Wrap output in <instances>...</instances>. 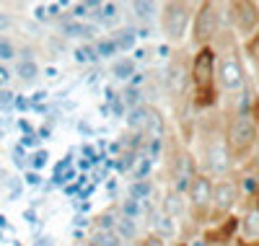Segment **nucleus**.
<instances>
[{
	"label": "nucleus",
	"instance_id": "obj_35",
	"mask_svg": "<svg viewBox=\"0 0 259 246\" xmlns=\"http://www.w3.org/2000/svg\"><path fill=\"white\" fill-rule=\"evenodd\" d=\"M0 75H6V78H8V73H6V70H3V68H0Z\"/></svg>",
	"mask_w": 259,
	"mask_h": 246
},
{
	"label": "nucleus",
	"instance_id": "obj_10",
	"mask_svg": "<svg viewBox=\"0 0 259 246\" xmlns=\"http://www.w3.org/2000/svg\"><path fill=\"white\" fill-rule=\"evenodd\" d=\"M112 70H114L117 78L124 80V78H130V75H135V62H133V60H127V57H122V60L114 62V68H112Z\"/></svg>",
	"mask_w": 259,
	"mask_h": 246
},
{
	"label": "nucleus",
	"instance_id": "obj_20",
	"mask_svg": "<svg viewBox=\"0 0 259 246\" xmlns=\"http://www.w3.org/2000/svg\"><path fill=\"white\" fill-rule=\"evenodd\" d=\"M150 192V187L145 184V182H140V184H133V189H130V194H133V199H143L145 194Z\"/></svg>",
	"mask_w": 259,
	"mask_h": 246
},
{
	"label": "nucleus",
	"instance_id": "obj_17",
	"mask_svg": "<svg viewBox=\"0 0 259 246\" xmlns=\"http://www.w3.org/2000/svg\"><path fill=\"white\" fill-rule=\"evenodd\" d=\"M133 42H135V31H133V29H124V31H119V36L114 39L117 50H127V47H133Z\"/></svg>",
	"mask_w": 259,
	"mask_h": 246
},
{
	"label": "nucleus",
	"instance_id": "obj_16",
	"mask_svg": "<svg viewBox=\"0 0 259 246\" xmlns=\"http://www.w3.org/2000/svg\"><path fill=\"white\" fill-rule=\"evenodd\" d=\"M244 231H246V236H259V213L254 210V213H249V218L244 220Z\"/></svg>",
	"mask_w": 259,
	"mask_h": 246
},
{
	"label": "nucleus",
	"instance_id": "obj_19",
	"mask_svg": "<svg viewBox=\"0 0 259 246\" xmlns=\"http://www.w3.org/2000/svg\"><path fill=\"white\" fill-rule=\"evenodd\" d=\"M16 52H13V44L8 39H0V60H11Z\"/></svg>",
	"mask_w": 259,
	"mask_h": 246
},
{
	"label": "nucleus",
	"instance_id": "obj_7",
	"mask_svg": "<svg viewBox=\"0 0 259 246\" xmlns=\"http://www.w3.org/2000/svg\"><path fill=\"white\" fill-rule=\"evenodd\" d=\"M210 166H212L215 171H226V169H228V153H226V148L218 145V143L210 148Z\"/></svg>",
	"mask_w": 259,
	"mask_h": 246
},
{
	"label": "nucleus",
	"instance_id": "obj_3",
	"mask_svg": "<svg viewBox=\"0 0 259 246\" xmlns=\"http://www.w3.org/2000/svg\"><path fill=\"white\" fill-rule=\"evenodd\" d=\"M194 83H197L200 91L210 94V86H212V52L202 50L194 60Z\"/></svg>",
	"mask_w": 259,
	"mask_h": 246
},
{
	"label": "nucleus",
	"instance_id": "obj_9",
	"mask_svg": "<svg viewBox=\"0 0 259 246\" xmlns=\"http://www.w3.org/2000/svg\"><path fill=\"white\" fill-rule=\"evenodd\" d=\"M239 8V24L244 31H249L254 26V21H256V13H254V6L251 3H241V6H236Z\"/></svg>",
	"mask_w": 259,
	"mask_h": 246
},
{
	"label": "nucleus",
	"instance_id": "obj_4",
	"mask_svg": "<svg viewBox=\"0 0 259 246\" xmlns=\"http://www.w3.org/2000/svg\"><path fill=\"white\" fill-rule=\"evenodd\" d=\"M218 29V16L212 13V6H202L200 16H197V24H194V31H197V39H210Z\"/></svg>",
	"mask_w": 259,
	"mask_h": 246
},
{
	"label": "nucleus",
	"instance_id": "obj_34",
	"mask_svg": "<svg viewBox=\"0 0 259 246\" xmlns=\"http://www.w3.org/2000/svg\"><path fill=\"white\" fill-rule=\"evenodd\" d=\"M0 226H6V218L3 215H0Z\"/></svg>",
	"mask_w": 259,
	"mask_h": 246
},
{
	"label": "nucleus",
	"instance_id": "obj_12",
	"mask_svg": "<svg viewBox=\"0 0 259 246\" xmlns=\"http://www.w3.org/2000/svg\"><path fill=\"white\" fill-rule=\"evenodd\" d=\"M18 75H21V80H34V78L39 75L36 62H31V60H24V62L18 65Z\"/></svg>",
	"mask_w": 259,
	"mask_h": 246
},
{
	"label": "nucleus",
	"instance_id": "obj_29",
	"mask_svg": "<svg viewBox=\"0 0 259 246\" xmlns=\"http://www.w3.org/2000/svg\"><path fill=\"white\" fill-rule=\"evenodd\" d=\"M8 24H11V21H8V16H3V13H0V31H3Z\"/></svg>",
	"mask_w": 259,
	"mask_h": 246
},
{
	"label": "nucleus",
	"instance_id": "obj_6",
	"mask_svg": "<svg viewBox=\"0 0 259 246\" xmlns=\"http://www.w3.org/2000/svg\"><path fill=\"white\" fill-rule=\"evenodd\" d=\"M233 199H236V187L231 182L218 184V189H215V205H218L221 210H228L233 205Z\"/></svg>",
	"mask_w": 259,
	"mask_h": 246
},
{
	"label": "nucleus",
	"instance_id": "obj_33",
	"mask_svg": "<svg viewBox=\"0 0 259 246\" xmlns=\"http://www.w3.org/2000/svg\"><path fill=\"white\" fill-rule=\"evenodd\" d=\"M36 246H52V241H50V238H41V241H39Z\"/></svg>",
	"mask_w": 259,
	"mask_h": 246
},
{
	"label": "nucleus",
	"instance_id": "obj_32",
	"mask_svg": "<svg viewBox=\"0 0 259 246\" xmlns=\"http://www.w3.org/2000/svg\"><path fill=\"white\" fill-rule=\"evenodd\" d=\"M34 143H36V138H34V135H29V138L24 140V145H34Z\"/></svg>",
	"mask_w": 259,
	"mask_h": 246
},
{
	"label": "nucleus",
	"instance_id": "obj_11",
	"mask_svg": "<svg viewBox=\"0 0 259 246\" xmlns=\"http://www.w3.org/2000/svg\"><path fill=\"white\" fill-rule=\"evenodd\" d=\"M148 130H150V138L153 140H161V132H163V122H161V114L156 111H148Z\"/></svg>",
	"mask_w": 259,
	"mask_h": 246
},
{
	"label": "nucleus",
	"instance_id": "obj_31",
	"mask_svg": "<svg viewBox=\"0 0 259 246\" xmlns=\"http://www.w3.org/2000/svg\"><path fill=\"white\" fill-rule=\"evenodd\" d=\"M75 16H85V6H75Z\"/></svg>",
	"mask_w": 259,
	"mask_h": 246
},
{
	"label": "nucleus",
	"instance_id": "obj_18",
	"mask_svg": "<svg viewBox=\"0 0 259 246\" xmlns=\"http://www.w3.org/2000/svg\"><path fill=\"white\" fill-rule=\"evenodd\" d=\"M133 11H135V16H140V18H150L153 16V11H156V6L153 3H143V0H138V3H133Z\"/></svg>",
	"mask_w": 259,
	"mask_h": 246
},
{
	"label": "nucleus",
	"instance_id": "obj_14",
	"mask_svg": "<svg viewBox=\"0 0 259 246\" xmlns=\"http://www.w3.org/2000/svg\"><path fill=\"white\" fill-rule=\"evenodd\" d=\"M127 122H130V127H145V122H148V109H143V106L133 109V111H130V117H127Z\"/></svg>",
	"mask_w": 259,
	"mask_h": 246
},
{
	"label": "nucleus",
	"instance_id": "obj_8",
	"mask_svg": "<svg viewBox=\"0 0 259 246\" xmlns=\"http://www.w3.org/2000/svg\"><path fill=\"white\" fill-rule=\"evenodd\" d=\"M210 182H207V179H197V182H194V187H192V199H194V202H197V205H205L207 202V199H210Z\"/></svg>",
	"mask_w": 259,
	"mask_h": 246
},
{
	"label": "nucleus",
	"instance_id": "obj_15",
	"mask_svg": "<svg viewBox=\"0 0 259 246\" xmlns=\"http://www.w3.org/2000/svg\"><path fill=\"white\" fill-rule=\"evenodd\" d=\"M96 55H101V57H112V55H117V44H114V39H101V42H96Z\"/></svg>",
	"mask_w": 259,
	"mask_h": 246
},
{
	"label": "nucleus",
	"instance_id": "obj_23",
	"mask_svg": "<svg viewBox=\"0 0 259 246\" xmlns=\"http://www.w3.org/2000/svg\"><path fill=\"white\" fill-rule=\"evenodd\" d=\"M119 231H122L124 236H133V223H130V218L119 220Z\"/></svg>",
	"mask_w": 259,
	"mask_h": 246
},
{
	"label": "nucleus",
	"instance_id": "obj_27",
	"mask_svg": "<svg viewBox=\"0 0 259 246\" xmlns=\"http://www.w3.org/2000/svg\"><path fill=\"white\" fill-rule=\"evenodd\" d=\"M26 182H29V184H39V174H36V171L26 174Z\"/></svg>",
	"mask_w": 259,
	"mask_h": 246
},
{
	"label": "nucleus",
	"instance_id": "obj_36",
	"mask_svg": "<svg viewBox=\"0 0 259 246\" xmlns=\"http://www.w3.org/2000/svg\"><path fill=\"white\" fill-rule=\"evenodd\" d=\"M179 246H184V243H179Z\"/></svg>",
	"mask_w": 259,
	"mask_h": 246
},
{
	"label": "nucleus",
	"instance_id": "obj_22",
	"mask_svg": "<svg viewBox=\"0 0 259 246\" xmlns=\"http://www.w3.org/2000/svg\"><path fill=\"white\" fill-rule=\"evenodd\" d=\"M31 163H34V169H41V166L47 163V153H45V150H39V153L34 155V161H31Z\"/></svg>",
	"mask_w": 259,
	"mask_h": 246
},
{
	"label": "nucleus",
	"instance_id": "obj_28",
	"mask_svg": "<svg viewBox=\"0 0 259 246\" xmlns=\"http://www.w3.org/2000/svg\"><path fill=\"white\" fill-rule=\"evenodd\" d=\"M161 150V140H153V145H150V155H156Z\"/></svg>",
	"mask_w": 259,
	"mask_h": 246
},
{
	"label": "nucleus",
	"instance_id": "obj_24",
	"mask_svg": "<svg viewBox=\"0 0 259 246\" xmlns=\"http://www.w3.org/2000/svg\"><path fill=\"white\" fill-rule=\"evenodd\" d=\"M21 194V184H18V179H13V182H11V199H16Z\"/></svg>",
	"mask_w": 259,
	"mask_h": 246
},
{
	"label": "nucleus",
	"instance_id": "obj_30",
	"mask_svg": "<svg viewBox=\"0 0 259 246\" xmlns=\"http://www.w3.org/2000/svg\"><path fill=\"white\" fill-rule=\"evenodd\" d=\"M122 109H124L122 101H114V114H117V117H122Z\"/></svg>",
	"mask_w": 259,
	"mask_h": 246
},
{
	"label": "nucleus",
	"instance_id": "obj_13",
	"mask_svg": "<svg viewBox=\"0 0 259 246\" xmlns=\"http://www.w3.org/2000/svg\"><path fill=\"white\" fill-rule=\"evenodd\" d=\"M62 31L68 34V36H91L94 34V26H83V24H73V21H70V24L62 26Z\"/></svg>",
	"mask_w": 259,
	"mask_h": 246
},
{
	"label": "nucleus",
	"instance_id": "obj_25",
	"mask_svg": "<svg viewBox=\"0 0 259 246\" xmlns=\"http://www.w3.org/2000/svg\"><path fill=\"white\" fill-rule=\"evenodd\" d=\"M13 101V94L11 91H0V104H11Z\"/></svg>",
	"mask_w": 259,
	"mask_h": 246
},
{
	"label": "nucleus",
	"instance_id": "obj_21",
	"mask_svg": "<svg viewBox=\"0 0 259 246\" xmlns=\"http://www.w3.org/2000/svg\"><path fill=\"white\" fill-rule=\"evenodd\" d=\"M124 213H127V218H135V215L140 213V205H138V199H130V202L124 205Z\"/></svg>",
	"mask_w": 259,
	"mask_h": 246
},
{
	"label": "nucleus",
	"instance_id": "obj_26",
	"mask_svg": "<svg viewBox=\"0 0 259 246\" xmlns=\"http://www.w3.org/2000/svg\"><path fill=\"white\" fill-rule=\"evenodd\" d=\"M99 11H104V16H106V18H112V16H114V11H117V8H114V6H101V8H99Z\"/></svg>",
	"mask_w": 259,
	"mask_h": 246
},
{
	"label": "nucleus",
	"instance_id": "obj_5",
	"mask_svg": "<svg viewBox=\"0 0 259 246\" xmlns=\"http://www.w3.org/2000/svg\"><path fill=\"white\" fill-rule=\"evenodd\" d=\"M241 80H244V75H241L239 62H236V60H226V62L221 65V83L233 91V88L241 86Z\"/></svg>",
	"mask_w": 259,
	"mask_h": 246
},
{
	"label": "nucleus",
	"instance_id": "obj_1",
	"mask_svg": "<svg viewBox=\"0 0 259 246\" xmlns=\"http://www.w3.org/2000/svg\"><path fill=\"white\" fill-rule=\"evenodd\" d=\"M254 138H256L254 119H251L249 114H239V117L233 119L231 130H228V143H231V148L241 153V150H246V148L254 143Z\"/></svg>",
	"mask_w": 259,
	"mask_h": 246
},
{
	"label": "nucleus",
	"instance_id": "obj_2",
	"mask_svg": "<svg viewBox=\"0 0 259 246\" xmlns=\"http://www.w3.org/2000/svg\"><path fill=\"white\" fill-rule=\"evenodd\" d=\"M187 8L179 3H168L166 6V16H163V29L171 39H179L187 29Z\"/></svg>",
	"mask_w": 259,
	"mask_h": 246
}]
</instances>
